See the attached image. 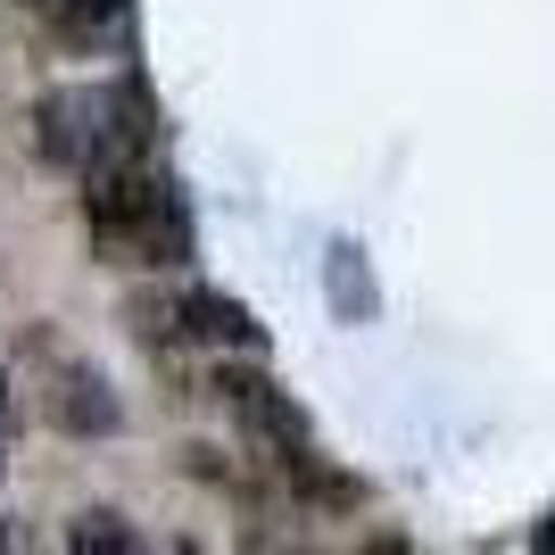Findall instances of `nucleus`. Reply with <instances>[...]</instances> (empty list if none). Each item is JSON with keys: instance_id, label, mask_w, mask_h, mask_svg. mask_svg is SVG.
Segmentation results:
<instances>
[{"instance_id": "nucleus-1", "label": "nucleus", "mask_w": 555, "mask_h": 555, "mask_svg": "<svg viewBox=\"0 0 555 555\" xmlns=\"http://www.w3.org/2000/svg\"><path fill=\"white\" fill-rule=\"evenodd\" d=\"M83 232H92L100 257H133V266H183L191 257V216L175 199L166 175L150 166H108V175H83Z\"/></svg>"}, {"instance_id": "nucleus-2", "label": "nucleus", "mask_w": 555, "mask_h": 555, "mask_svg": "<svg viewBox=\"0 0 555 555\" xmlns=\"http://www.w3.org/2000/svg\"><path fill=\"white\" fill-rule=\"evenodd\" d=\"M208 398L241 423V440L266 448V456H291V448L315 440V431H307V406L282 390V382H266V365H257V357H216Z\"/></svg>"}, {"instance_id": "nucleus-3", "label": "nucleus", "mask_w": 555, "mask_h": 555, "mask_svg": "<svg viewBox=\"0 0 555 555\" xmlns=\"http://www.w3.org/2000/svg\"><path fill=\"white\" fill-rule=\"evenodd\" d=\"M183 324L199 348H216V357H266V324H257L241 299H224V291H183Z\"/></svg>"}, {"instance_id": "nucleus-4", "label": "nucleus", "mask_w": 555, "mask_h": 555, "mask_svg": "<svg viewBox=\"0 0 555 555\" xmlns=\"http://www.w3.org/2000/svg\"><path fill=\"white\" fill-rule=\"evenodd\" d=\"M50 423L59 431H75V440H108L116 423H125V406L108 398V382L83 365H59V382H50Z\"/></svg>"}, {"instance_id": "nucleus-5", "label": "nucleus", "mask_w": 555, "mask_h": 555, "mask_svg": "<svg viewBox=\"0 0 555 555\" xmlns=\"http://www.w3.org/2000/svg\"><path fill=\"white\" fill-rule=\"evenodd\" d=\"M274 473H282L291 489H299L307 506H332V514H348L357 498H365V489L348 481V473H332V464L315 456V440H307V448H291V456H274Z\"/></svg>"}, {"instance_id": "nucleus-6", "label": "nucleus", "mask_w": 555, "mask_h": 555, "mask_svg": "<svg viewBox=\"0 0 555 555\" xmlns=\"http://www.w3.org/2000/svg\"><path fill=\"white\" fill-rule=\"evenodd\" d=\"M125 324H133V340L141 348H191V324H183V291H133L125 299Z\"/></svg>"}, {"instance_id": "nucleus-7", "label": "nucleus", "mask_w": 555, "mask_h": 555, "mask_svg": "<svg viewBox=\"0 0 555 555\" xmlns=\"http://www.w3.org/2000/svg\"><path fill=\"white\" fill-rule=\"evenodd\" d=\"M324 274H332V307H340L348 324H365V315H373V274L357 266L348 241H332V266H324Z\"/></svg>"}, {"instance_id": "nucleus-8", "label": "nucleus", "mask_w": 555, "mask_h": 555, "mask_svg": "<svg viewBox=\"0 0 555 555\" xmlns=\"http://www.w3.org/2000/svg\"><path fill=\"white\" fill-rule=\"evenodd\" d=\"M50 17L67 25L75 42H83V34H92V42H100V34H116V25L133 17V0H50Z\"/></svg>"}, {"instance_id": "nucleus-9", "label": "nucleus", "mask_w": 555, "mask_h": 555, "mask_svg": "<svg viewBox=\"0 0 555 555\" xmlns=\"http://www.w3.org/2000/svg\"><path fill=\"white\" fill-rule=\"evenodd\" d=\"M67 547H108V555H133V547H141V531H133V522H125V514L92 506V514H75Z\"/></svg>"}, {"instance_id": "nucleus-10", "label": "nucleus", "mask_w": 555, "mask_h": 555, "mask_svg": "<svg viewBox=\"0 0 555 555\" xmlns=\"http://www.w3.org/2000/svg\"><path fill=\"white\" fill-rule=\"evenodd\" d=\"M531 547H547V555H555V514H547V522L531 531Z\"/></svg>"}, {"instance_id": "nucleus-11", "label": "nucleus", "mask_w": 555, "mask_h": 555, "mask_svg": "<svg viewBox=\"0 0 555 555\" xmlns=\"http://www.w3.org/2000/svg\"><path fill=\"white\" fill-rule=\"evenodd\" d=\"M0 415H9V373H0Z\"/></svg>"}]
</instances>
